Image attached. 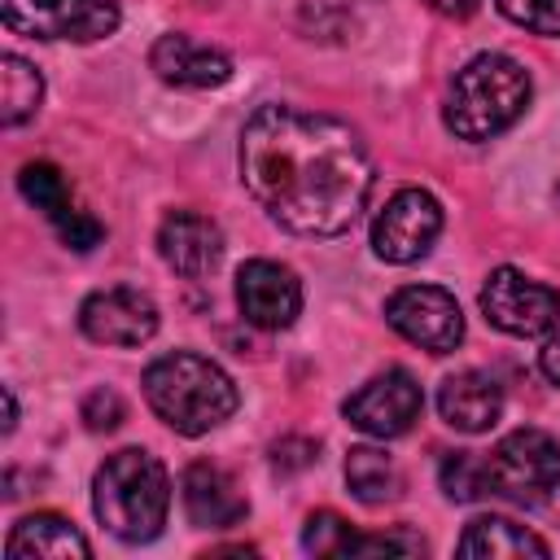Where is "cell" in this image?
I'll list each match as a JSON object with an SVG mask.
<instances>
[{"label":"cell","mask_w":560,"mask_h":560,"mask_svg":"<svg viewBox=\"0 0 560 560\" xmlns=\"http://www.w3.org/2000/svg\"><path fill=\"white\" fill-rule=\"evenodd\" d=\"M241 184L254 206L298 236H341L363 214L376 171L363 136L315 109L262 105L241 127Z\"/></svg>","instance_id":"1"},{"label":"cell","mask_w":560,"mask_h":560,"mask_svg":"<svg viewBox=\"0 0 560 560\" xmlns=\"http://www.w3.org/2000/svg\"><path fill=\"white\" fill-rule=\"evenodd\" d=\"M144 398H149L153 416L184 438H201V433L219 429L241 402L236 381L214 359L192 354V350L153 359L144 372Z\"/></svg>","instance_id":"2"},{"label":"cell","mask_w":560,"mask_h":560,"mask_svg":"<svg viewBox=\"0 0 560 560\" xmlns=\"http://www.w3.org/2000/svg\"><path fill=\"white\" fill-rule=\"evenodd\" d=\"M92 512L122 542H149L162 534L171 512L166 464L140 446L114 451L92 477Z\"/></svg>","instance_id":"3"},{"label":"cell","mask_w":560,"mask_h":560,"mask_svg":"<svg viewBox=\"0 0 560 560\" xmlns=\"http://www.w3.org/2000/svg\"><path fill=\"white\" fill-rule=\"evenodd\" d=\"M529 105V74L516 57L508 52H477L472 61H464L446 88V105H442V122L446 131H455L459 140H494L499 131H508Z\"/></svg>","instance_id":"4"},{"label":"cell","mask_w":560,"mask_h":560,"mask_svg":"<svg viewBox=\"0 0 560 560\" xmlns=\"http://www.w3.org/2000/svg\"><path fill=\"white\" fill-rule=\"evenodd\" d=\"M486 481L490 494L516 503V508H538L560 490V442L547 429H512L494 442L486 455Z\"/></svg>","instance_id":"5"},{"label":"cell","mask_w":560,"mask_h":560,"mask_svg":"<svg viewBox=\"0 0 560 560\" xmlns=\"http://www.w3.org/2000/svg\"><path fill=\"white\" fill-rule=\"evenodd\" d=\"M0 18L13 35L96 44L118 31V0H0Z\"/></svg>","instance_id":"6"},{"label":"cell","mask_w":560,"mask_h":560,"mask_svg":"<svg viewBox=\"0 0 560 560\" xmlns=\"http://www.w3.org/2000/svg\"><path fill=\"white\" fill-rule=\"evenodd\" d=\"M481 315L508 337H542L560 324V289L516 267H494L481 284Z\"/></svg>","instance_id":"7"},{"label":"cell","mask_w":560,"mask_h":560,"mask_svg":"<svg viewBox=\"0 0 560 560\" xmlns=\"http://www.w3.org/2000/svg\"><path fill=\"white\" fill-rule=\"evenodd\" d=\"M385 324L429 354H451L464 341V311L438 284H402L385 298Z\"/></svg>","instance_id":"8"},{"label":"cell","mask_w":560,"mask_h":560,"mask_svg":"<svg viewBox=\"0 0 560 560\" xmlns=\"http://www.w3.org/2000/svg\"><path fill=\"white\" fill-rule=\"evenodd\" d=\"M442 232V206L424 188H402L372 219V249L385 262H420Z\"/></svg>","instance_id":"9"},{"label":"cell","mask_w":560,"mask_h":560,"mask_svg":"<svg viewBox=\"0 0 560 560\" xmlns=\"http://www.w3.org/2000/svg\"><path fill=\"white\" fill-rule=\"evenodd\" d=\"M420 407H424V394L416 385L411 372L402 368H385L381 376L363 381L350 398H346V420L354 429H363L368 438H402L416 420H420Z\"/></svg>","instance_id":"10"},{"label":"cell","mask_w":560,"mask_h":560,"mask_svg":"<svg viewBox=\"0 0 560 560\" xmlns=\"http://www.w3.org/2000/svg\"><path fill=\"white\" fill-rule=\"evenodd\" d=\"M79 328L96 346L131 350V346H144L158 332V302L140 289H127V284L96 289L79 306Z\"/></svg>","instance_id":"11"},{"label":"cell","mask_w":560,"mask_h":560,"mask_svg":"<svg viewBox=\"0 0 560 560\" xmlns=\"http://www.w3.org/2000/svg\"><path fill=\"white\" fill-rule=\"evenodd\" d=\"M236 306L254 328L280 332L302 315V280L276 258H249L236 271Z\"/></svg>","instance_id":"12"},{"label":"cell","mask_w":560,"mask_h":560,"mask_svg":"<svg viewBox=\"0 0 560 560\" xmlns=\"http://www.w3.org/2000/svg\"><path fill=\"white\" fill-rule=\"evenodd\" d=\"M18 188H22V197H26L35 210H44V219L57 228V236H61L70 249H92V245H101L105 228H101L88 210L74 206V192H70L66 175H61L52 162H26L22 175H18Z\"/></svg>","instance_id":"13"},{"label":"cell","mask_w":560,"mask_h":560,"mask_svg":"<svg viewBox=\"0 0 560 560\" xmlns=\"http://www.w3.org/2000/svg\"><path fill=\"white\" fill-rule=\"evenodd\" d=\"M149 66L162 83L171 88H192V92H206V88H223L232 79V57L214 44H201L184 31H166L153 39L149 48Z\"/></svg>","instance_id":"14"},{"label":"cell","mask_w":560,"mask_h":560,"mask_svg":"<svg viewBox=\"0 0 560 560\" xmlns=\"http://www.w3.org/2000/svg\"><path fill=\"white\" fill-rule=\"evenodd\" d=\"M158 254L175 276H210L223 258V232L210 214L197 210H171L158 223Z\"/></svg>","instance_id":"15"},{"label":"cell","mask_w":560,"mask_h":560,"mask_svg":"<svg viewBox=\"0 0 560 560\" xmlns=\"http://www.w3.org/2000/svg\"><path fill=\"white\" fill-rule=\"evenodd\" d=\"M179 499H184V516L197 529H232L249 512L236 477L228 468H219V464H206V459H197V464L184 468Z\"/></svg>","instance_id":"16"},{"label":"cell","mask_w":560,"mask_h":560,"mask_svg":"<svg viewBox=\"0 0 560 560\" xmlns=\"http://www.w3.org/2000/svg\"><path fill=\"white\" fill-rule=\"evenodd\" d=\"M438 416L459 433H486L503 416V389L486 372H455L438 389Z\"/></svg>","instance_id":"17"},{"label":"cell","mask_w":560,"mask_h":560,"mask_svg":"<svg viewBox=\"0 0 560 560\" xmlns=\"http://www.w3.org/2000/svg\"><path fill=\"white\" fill-rule=\"evenodd\" d=\"M4 556L9 560H35V556H48V560H88L92 556V542L66 521V516H52V512H35V516H22L13 529H9V542H4Z\"/></svg>","instance_id":"18"},{"label":"cell","mask_w":560,"mask_h":560,"mask_svg":"<svg viewBox=\"0 0 560 560\" xmlns=\"http://www.w3.org/2000/svg\"><path fill=\"white\" fill-rule=\"evenodd\" d=\"M459 556H477V560H499V556H551L547 538H538L534 529L508 521V516H477L464 525L459 542H455Z\"/></svg>","instance_id":"19"},{"label":"cell","mask_w":560,"mask_h":560,"mask_svg":"<svg viewBox=\"0 0 560 560\" xmlns=\"http://www.w3.org/2000/svg\"><path fill=\"white\" fill-rule=\"evenodd\" d=\"M346 486H350V494L359 503L385 508V503H394L402 494V472H398V464L385 451L350 446V455H346Z\"/></svg>","instance_id":"20"},{"label":"cell","mask_w":560,"mask_h":560,"mask_svg":"<svg viewBox=\"0 0 560 560\" xmlns=\"http://www.w3.org/2000/svg\"><path fill=\"white\" fill-rule=\"evenodd\" d=\"M44 101V79L39 70L18 57V52H4L0 57V122L4 127H22L26 118H35Z\"/></svg>","instance_id":"21"},{"label":"cell","mask_w":560,"mask_h":560,"mask_svg":"<svg viewBox=\"0 0 560 560\" xmlns=\"http://www.w3.org/2000/svg\"><path fill=\"white\" fill-rule=\"evenodd\" d=\"M438 477H442L446 499H455V503H472V499L490 494V481H486V459H481V455H472V451H451V455L442 459Z\"/></svg>","instance_id":"22"},{"label":"cell","mask_w":560,"mask_h":560,"mask_svg":"<svg viewBox=\"0 0 560 560\" xmlns=\"http://www.w3.org/2000/svg\"><path fill=\"white\" fill-rule=\"evenodd\" d=\"M350 538H354V529L337 512H311L306 525H302V547L311 556H346Z\"/></svg>","instance_id":"23"},{"label":"cell","mask_w":560,"mask_h":560,"mask_svg":"<svg viewBox=\"0 0 560 560\" xmlns=\"http://www.w3.org/2000/svg\"><path fill=\"white\" fill-rule=\"evenodd\" d=\"M499 13L529 31V35H547V39H560V0H494Z\"/></svg>","instance_id":"24"},{"label":"cell","mask_w":560,"mask_h":560,"mask_svg":"<svg viewBox=\"0 0 560 560\" xmlns=\"http://www.w3.org/2000/svg\"><path fill=\"white\" fill-rule=\"evenodd\" d=\"M83 420H88L92 433H109V429H118V424H122V402H118V394H114V389H96V394H88V402H83Z\"/></svg>","instance_id":"25"},{"label":"cell","mask_w":560,"mask_h":560,"mask_svg":"<svg viewBox=\"0 0 560 560\" xmlns=\"http://www.w3.org/2000/svg\"><path fill=\"white\" fill-rule=\"evenodd\" d=\"M538 368H542V376H547L551 385H560V332H551V337L542 341V350H538Z\"/></svg>","instance_id":"26"},{"label":"cell","mask_w":560,"mask_h":560,"mask_svg":"<svg viewBox=\"0 0 560 560\" xmlns=\"http://www.w3.org/2000/svg\"><path fill=\"white\" fill-rule=\"evenodd\" d=\"M18 429V398H13V389H4V433H13Z\"/></svg>","instance_id":"27"}]
</instances>
